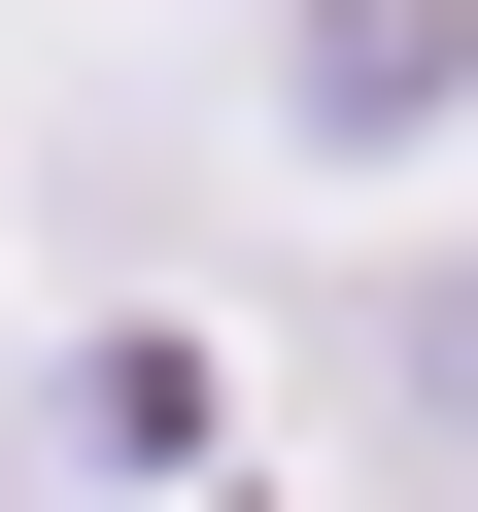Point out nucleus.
Here are the masks:
<instances>
[{
	"mask_svg": "<svg viewBox=\"0 0 478 512\" xmlns=\"http://www.w3.org/2000/svg\"><path fill=\"white\" fill-rule=\"evenodd\" d=\"M342 376H376V444H410V478L478 512V239H410V274L342 308Z\"/></svg>",
	"mask_w": 478,
	"mask_h": 512,
	"instance_id": "nucleus-1",
	"label": "nucleus"
},
{
	"mask_svg": "<svg viewBox=\"0 0 478 512\" xmlns=\"http://www.w3.org/2000/svg\"><path fill=\"white\" fill-rule=\"evenodd\" d=\"M274 103H308V137H444V103H478V0H308Z\"/></svg>",
	"mask_w": 478,
	"mask_h": 512,
	"instance_id": "nucleus-2",
	"label": "nucleus"
}]
</instances>
